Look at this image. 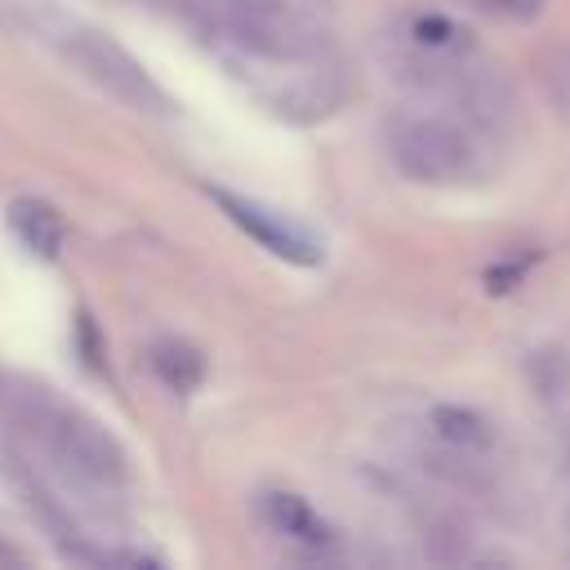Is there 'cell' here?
Wrapping results in <instances>:
<instances>
[{
  "mask_svg": "<svg viewBox=\"0 0 570 570\" xmlns=\"http://www.w3.org/2000/svg\"><path fill=\"white\" fill-rule=\"evenodd\" d=\"M0 561H9V552H4V548H0Z\"/></svg>",
  "mask_w": 570,
  "mask_h": 570,
  "instance_id": "obj_11",
  "label": "cell"
},
{
  "mask_svg": "<svg viewBox=\"0 0 570 570\" xmlns=\"http://www.w3.org/2000/svg\"><path fill=\"white\" fill-rule=\"evenodd\" d=\"M147 361H151L156 379H160L165 387H174V392H191V387L205 379V356H200L191 343H183V338H160V343H151Z\"/></svg>",
  "mask_w": 570,
  "mask_h": 570,
  "instance_id": "obj_7",
  "label": "cell"
},
{
  "mask_svg": "<svg viewBox=\"0 0 570 570\" xmlns=\"http://www.w3.org/2000/svg\"><path fill=\"white\" fill-rule=\"evenodd\" d=\"M263 517H267V525H272L276 534L294 539V543H307V548H325V543L334 539L330 525L312 512V503L298 499V494H285V490L263 494Z\"/></svg>",
  "mask_w": 570,
  "mask_h": 570,
  "instance_id": "obj_6",
  "label": "cell"
},
{
  "mask_svg": "<svg viewBox=\"0 0 570 570\" xmlns=\"http://www.w3.org/2000/svg\"><path fill=\"white\" fill-rule=\"evenodd\" d=\"M67 53H71V62L94 80V85H102L111 98H120L125 107H134V111H169V98L156 89V80L120 49V45H111L107 36H98V31H76L71 40H67Z\"/></svg>",
  "mask_w": 570,
  "mask_h": 570,
  "instance_id": "obj_3",
  "label": "cell"
},
{
  "mask_svg": "<svg viewBox=\"0 0 570 570\" xmlns=\"http://www.w3.org/2000/svg\"><path fill=\"white\" fill-rule=\"evenodd\" d=\"M209 196H214L218 209H223L245 236H254L267 254L289 258V263H316V258H321V245H316L298 223H289L285 214H276V209H267V205H258V200H245V196H236V191H227V187H214Z\"/></svg>",
  "mask_w": 570,
  "mask_h": 570,
  "instance_id": "obj_4",
  "label": "cell"
},
{
  "mask_svg": "<svg viewBox=\"0 0 570 570\" xmlns=\"http://www.w3.org/2000/svg\"><path fill=\"white\" fill-rule=\"evenodd\" d=\"M543 85L557 98V107L570 116V45H552L543 53Z\"/></svg>",
  "mask_w": 570,
  "mask_h": 570,
  "instance_id": "obj_10",
  "label": "cell"
},
{
  "mask_svg": "<svg viewBox=\"0 0 570 570\" xmlns=\"http://www.w3.org/2000/svg\"><path fill=\"white\" fill-rule=\"evenodd\" d=\"M31 432L40 436L45 454L80 485H120L125 481V450L107 428L94 419L49 401L36 392L31 401Z\"/></svg>",
  "mask_w": 570,
  "mask_h": 570,
  "instance_id": "obj_1",
  "label": "cell"
},
{
  "mask_svg": "<svg viewBox=\"0 0 570 570\" xmlns=\"http://www.w3.org/2000/svg\"><path fill=\"white\" fill-rule=\"evenodd\" d=\"M9 232L40 258H58L62 254V240H67V227H62V214L49 205V200H36V196H18L9 205Z\"/></svg>",
  "mask_w": 570,
  "mask_h": 570,
  "instance_id": "obj_5",
  "label": "cell"
},
{
  "mask_svg": "<svg viewBox=\"0 0 570 570\" xmlns=\"http://www.w3.org/2000/svg\"><path fill=\"white\" fill-rule=\"evenodd\" d=\"M387 151L396 160V169L414 183H463L481 169L476 160V142L468 138L463 125L445 120V116H401L387 129Z\"/></svg>",
  "mask_w": 570,
  "mask_h": 570,
  "instance_id": "obj_2",
  "label": "cell"
},
{
  "mask_svg": "<svg viewBox=\"0 0 570 570\" xmlns=\"http://www.w3.org/2000/svg\"><path fill=\"white\" fill-rule=\"evenodd\" d=\"M432 432L454 450H485L494 441L490 423L468 405H436L432 410Z\"/></svg>",
  "mask_w": 570,
  "mask_h": 570,
  "instance_id": "obj_9",
  "label": "cell"
},
{
  "mask_svg": "<svg viewBox=\"0 0 570 570\" xmlns=\"http://www.w3.org/2000/svg\"><path fill=\"white\" fill-rule=\"evenodd\" d=\"M401 45L423 49V53H463V49H472L468 31L445 13H410L405 27H401Z\"/></svg>",
  "mask_w": 570,
  "mask_h": 570,
  "instance_id": "obj_8",
  "label": "cell"
}]
</instances>
